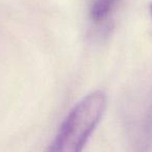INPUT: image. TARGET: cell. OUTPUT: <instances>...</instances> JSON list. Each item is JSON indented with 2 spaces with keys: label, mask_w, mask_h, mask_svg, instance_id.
Masks as SVG:
<instances>
[{
  "label": "cell",
  "mask_w": 152,
  "mask_h": 152,
  "mask_svg": "<svg viewBox=\"0 0 152 152\" xmlns=\"http://www.w3.org/2000/svg\"><path fill=\"white\" fill-rule=\"evenodd\" d=\"M106 107V96L94 91L68 114L47 152H81L99 124Z\"/></svg>",
  "instance_id": "6da1fadb"
},
{
  "label": "cell",
  "mask_w": 152,
  "mask_h": 152,
  "mask_svg": "<svg viewBox=\"0 0 152 152\" xmlns=\"http://www.w3.org/2000/svg\"><path fill=\"white\" fill-rule=\"evenodd\" d=\"M117 0H92L89 9V16L95 23L104 21L112 14Z\"/></svg>",
  "instance_id": "7a4b0ae2"
},
{
  "label": "cell",
  "mask_w": 152,
  "mask_h": 152,
  "mask_svg": "<svg viewBox=\"0 0 152 152\" xmlns=\"http://www.w3.org/2000/svg\"><path fill=\"white\" fill-rule=\"evenodd\" d=\"M150 15H151V18H152V4L150 5Z\"/></svg>",
  "instance_id": "3957f363"
}]
</instances>
